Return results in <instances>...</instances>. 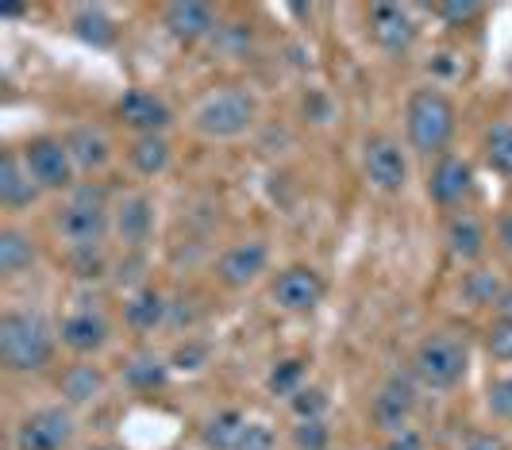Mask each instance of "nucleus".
Returning a JSON list of instances; mask_svg holds the SVG:
<instances>
[{"instance_id": "obj_33", "label": "nucleus", "mask_w": 512, "mask_h": 450, "mask_svg": "<svg viewBox=\"0 0 512 450\" xmlns=\"http://www.w3.org/2000/svg\"><path fill=\"white\" fill-rule=\"evenodd\" d=\"M436 12L451 27H462V24H470V20H474L482 8H478V4H470V0H455V4H436Z\"/></svg>"}, {"instance_id": "obj_17", "label": "nucleus", "mask_w": 512, "mask_h": 450, "mask_svg": "<svg viewBox=\"0 0 512 450\" xmlns=\"http://www.w3.org/2000/svg\"><path fill=\"white\" fill-rule=\"evenodd\" d=\"M58 335L77 354H93V350H101L108 343V324H104L97 312H74V316L62 320Z\"/></svg>"}, {"instance_id": "obj_3", "label": "nucleus", "mask_w": 512, "mask_h": 450, "mask_svg": "<svg viewBox=\"0 0 512 450\" xmlns=\"http://www.w3.org/2000/svg\"><path fill=\"white\" fill-rule=\"evenodd\" d=\"M258 116V104L255 97L247 93V89H216V93H208L201 104H197V112H193V127L205 135V139H235V135H243L247 127L255 124Z\"/></svg>"}, {"instance_id": "obj_26", "label": "nucleus", "mask_w": 512, "mask_h": 450, "mask_svg": "<svg viewBox=\"0 0 512 450\" xmlns=\"http://www.w3.org/2000/svg\"><path fill=\"white\" fill-rule=\"evenodd\" d=\"M74 31L77 39H85L93 47H112V39H116V27L104 16V8H77Z\"/></svg>"}, {"instance_id": "obj_11", "label": "nucleus", "mask_w": 512, "mask_h": 450, "mask_svg": "<svg viewBox=\"0 0 512 450\" xmlns=\"http://www.w3.org/2000/svg\"><path fill=\"white\" fill-rule=\"evenodd\" d=\"M266 258H270V250H266V243H258V239L235 243L231 250H224V258H220V266H216V270H220V281H224L228 289H247V285L266 270Z\"/></svg>"}, {"instance_id": "obj_15", "label": "nucleus", "mask_w": 512, "mask_h": 450, "mask_svg": "<svg viewBox=\"0 0 512 450\" xmlns=\"http://www.w3.org/2000/svg\"><path fill=\"white\" fill-rule=\"evenodd\" d=\"M162 24L170 27V35L181 39V43H197V39H205L208 31L216 27V16H212V8H208V4H197V0H178V4H166Z\"/></svg>"}, {"instance_id": "obj_36", "label": "nucleus", "mask_w": 512, "mask_h": 450, "mask_svg": "<svg viewBox=\"0 0 512 450\" xmlns=\"http://www.w3.org/2000/svg\"><path fill=\"white\" fill-rule=\"evenodd\" d=\"M466 293L478 300V304H497V300H501V293H497V281H493L489 274H474V277H470Z\"/></svg>"}, {"instance_id": "obj_1", "label": "nucleus", "mask_w": 512, "mask_h": 450, "mask_svg": "<svg viewBox=\"0 0 512 450\" xmlns=\"http://www.w3.org/2000/svg\"><path fill=\"white\" fill-rule=\"evenodd\" d=\"M54 335L43 316L31 312H4L0 316V358L12 374H35L51 362Z\"/></svg>"}, {"instance_id": "obj_31", "label": "nucleus", "mask_w": 512, "mask_h": 450, "mask_svg": "<svg viewBox=\"0 0 512 450\" xmlns=\"http://www.w3.org/2000/svg\"><path fill=\"white\" fill-rule=\"evenodd\" d=\"M289 408L297 412V420H324V412H328V397H324L320 389H301V393H293V397H289Z\"/></svg>"}, {"instance_id": "obj_22", "label": "nucleus", "mask_w": 512, "mask_h": 450, "mask_svg": "<svg viewBox=\"0 0 512 450\" xmlns=\"http://www.w3.org/2000/svg\"><path fill=\"white\" fill-rule=\"evenodd\" d=\"M124 320H128L135 331H154V327L166 320V300L154 289H139L135 297H128L124 304Z\"/></svg>"}, {"instance_id": "obj_27", "label": "nucleus", "mask_w": 512, "mask_h": 450, "mask_svg": "<svg viewBox=\"0 0 512 450\" xmlns=\"http://www.w3.org/2000/svg\"><path fill=\"white\" fill-rule=\"evenodd\" d=\"M104 377L97 366H74V370H66L62 377V397L70 400V404H89V400L101 393Z\"/></svg>"}, {"instance_id": "obj_7", "label": "nucleus", "mask_w": 512, "mask_h": 450, "mask_svg": "<svg viewBox=\"0 0 512 450\" xmlns=\"http://www.w3.org/2000/svg\"><path fill=\"white\" fill-rule=\"evenodd\" d=\"M74 439V416L66 408H39L16 427V450H66Z\"/></svg>"}, {"instance_id": "obj_40", "label": "nucleus", "mask_w": 512, "mask_h": 450, "mask_svg": "<svg viewBox=\"0 0 512 450\" xmlns=\"http://www.w3.org/2000/svg\"><path fill=\"white\" fill-rule=\"evenodd\" d=\"M462 450H505V447H501L493 435H478V439H470V443H466Z\"/></svg>"}, {"instance_id": "obj_30", "label": "nucleus", "mask_w": 512, "mask_h": 450, "mask_svg": "<svg viewBox=\"0 0 512 450\" xmlns=\"http://www.w3.org/2000/svg\"><path fill=\"white\" fill-rule=\"evenodd\" d=\"M328 443H332V431L324 420H301L293 427V447L297 450H328Z\"/></svg>"}, {"instance_id": "obj_21", "label": "nucleus", "mask_w": 512, "mask_h": 450, "mask_svg": "<svg viewBox=\"0 0 512 450\" xmlns=\"http://www.w3.org/2000/svg\"><path fill=\"white\" fill-rule=\"evenodd\" d=\"M243 431H247V416L235 412V408H224V412H216L205 424L201 439H205L208 450H235L239 439H243Z\"/></svg>"}, {"instance_id": "obj_38", "label": "nucleus", "mask_w": 512, "mask_h": 450, "mask_svg": "<svg viewBox=\"0 0 512 450\" xmlns=\"http://www.w3.org/2000/svg\"><path fill=\"white\" fill-rule=\"evenodd\" d=\"M205 347H181L178 350V366L181 370H201V362H205Z\"/></svg>"}, {"instance_id": "obj_10", "label": "nucleus", "mask_w": 512, "mask_h": 450, "mask_svg": "<svg viewBox=\"0 0 512 450\" xmlns=\"http://www.w3.org/2000/svg\"><path fill=\"white\" fill-rule=\"evenodd\" d=\"M370 35L385 54H405L416 39V24L401 4H374L370 8Z\"/></svg>"}, {"instance_id": "obj_34", "label": "nucleus", "mask_w": 512, "mask_h": 450, "mask_svg": "<svg viewBox=\"0 0 512 450\" xmlns=\"http://www.w3.org/2000/svg\"><path fill=\"white\" fill-rule=\"evenodd\" d=\"M489 354L497 362H512V324H493V331H489Z\"/></svg>"}, {"instance_id": "obj_14", "label": "nucleus", "mask_w": 512, "mask_h": 450, "mask_svg": "<svg viewBox=\"0 0 512 450\" xmlns=\"http://www.w3.org/2000/svg\"><path fill=\"white\" fill-rule=\"evenodd\" d=\"M470 185H474V170H470V162H466V158H455V154H447V158H439L436 170H432L428 197L447 208V204H459V200L470 193Z\"/></svg>"}, {"instance_id": "obj_6", "label": "nucleus", "mask_w": 512, "mask_h": 450, "mask_svg": "<svg viewBox=\"0 0 512 450\" xmlns=\"http://www.w3.org/2000/svg\"><path fill=\"white\" fill-rule=\"evenodd\" d=\"M362 170L370 177V185L382 189V193H397V189H405V181H409L405 150H401L397 139H389V135L366 139V147H362Z\"/></svg>"}, {"instance_id": "obj_37", "label": "nucleus", "mask_w": 512, "mask_h": 450, "mask_svg": "<svg viewBox=\"0 0 512 450\" xmlns=\"http://www.w3.org/2000/svg\"><path fill=\"white\" fill-rule=\"evenodd\" d=\"M382 450H424V443H420V435L416 431H397V435H389V443H385Z\"/></svg>"}, {"instance_id": "obj_35", "label": "nucleus", "mask_w": 512, "mask_h": 450, "mask_svg": "<svg viewBox=\"0 0 512 450\" xmlns=\"http://www.w3.org/2000/svg\"><path fill=\"white\" fill-rule=\"evenodd\" d=\"M235 450H274V431L266 424H247V431H243V439H239Z\"/></svg>"}, {"instance_id": "obj_5", "label": "nucleus", "mask_w": 512, "mask_h": 450, "mask_svg": "<svg viewBox=\"0 0 512 450\" xmlns=\"http://www.w3.org/2000/svg\"><path fill=\"white\" fill-rule=\"evenodd\" d=\"M466 366H470L466 343L455 335H428L412 358V370L428 389H455L466 377Z\"/></svg>"}, {"instance_id": "obj_12", "label": "nucleus", "mask_w": 512, "mask_h": 450, "mask_svg": "<svg viewBox=\"0 0 512 450\" xmlns=\"http://www.w3.org/2000/svg\"><path fill=\"white\" fill-rule=\"evenodd\" d=\"M116 116H120L128 127H135V131H143V135H158L162 127L170 124V108H166V100L147 93V89H131V93H124L120 104H116Z\"/></svg>"}, {"instance_id": "obj_25", "label": "nucleus", "mask_w": 512, "mask_h": 450, "mask_svg": "<svg viewBox=\"0 0 512 450\" xmlns=\"http://www.w3.org/2000/svg\"><path fill=\"white\" fill-rule=\"evenodd\" d=\"M166 362L162 358H154V354H139V358H131L128 366H124V381H128L131 389H139V393H151V389H162L166 385Z\"/></svg>"}, {"instance_id": "obj_32", "label": "nucleus", "mask_w": 512, "mask_h": 450, "mask_svg": "<svg viewBox=\"0 0 512 450\" xmlns=\"http://www.w3.org/2000/svg\"><path fill=\"white\" fill-rule=\"evenodd\" d=\"M489 412L493 416H501V420H512V377H505V381H497L493 389H489Z\"/></svg>"}, {"instance_id": "obj_42", "label": "nucleus", "mask_w": 512, "mask_h": 450, "mask_svg": "<svg viewBox=\"0 0 512 450\" xmlns=\"http://www.w3.org/2000/svg\"><path fill=\"white\" fill-rule=\"evenodd\" d=\"M93 450H120V447H93Z\"/></svg>"}, {"instance_id": "obj_29", "label": "nucleus", "mask_w": 512, "mask_h": 450, "mask_svg": "<svg viewBox=\"0 0 512 450\" xmlns=\"http://www.w3.org/2000/svg\"><path fill=\"white\" fill-rule=\"evenodd\" d=\"M301 381H305V362L301 358H285L270 370V393L293 397V393H301Z\"/></svg>"}, {"instance_id": "obj_16", "label": "nucleus", "mask_w": 512, "mask_h": 450, "mask_svg": "<svg viewBox=\"0 0 512 450\" xmlns=\"http://www.w3.org/2000/svg\"><path fill=\"white\" fill-rule=\"evenodd\" d=\"M154 231V204L139 193H131L116 204V235L128 243V247H143Z\"/></svg>"}, {"instance_id": "obj_9", "label": "nucleus", "mask_w": 512, "mask_h": 450, "mask_svg": "<svg viewBox=\"0 0 512 450\" xmlns=\"http://www.w3.org/2000/svg\"><path fill=\"white\" fill-rule=\"evenodd\" d=\"M270 297L285 312H312L320 304V297H324V281H320L316 270H308V266H289V270H282V274L274 277Z\"/></svg>"}, {"instance_id": "obj_4", "label": "nucleus", "mask_w": 512, "mask_h": 450, "mask_svg": "<svg viewBox=\"0 0 512 450\" xmlns=\"http://www.w3.org/2000/svg\"><path fill=\"white\" fill-rule=\"evenodd\" d=\"M58 231L74 250H97V243L108 231V204H104L101 189H93V185L74 189L70 204L58 216Z\"/></svg>"}, {"instance_id": "obj_18", "label": "nucleus", "mask_w": 512, "mask_h": 450, "mask_svg": "<svg viewBox=\"0 0 512 450\" xmlns=\"http://www.w3.org/2000/svg\"><path fill=\"white\" fill-rule=\"evenodd\" d=\"M39 193L35 177L27 174V166L16 154H4L0 158V204L4 208H27Z\"/></svg>"}, {"instance_id": "obj_24", "label": "nucleus", "mask_w": 512, "mask_h": 450, "mask_svg": "<svg viewBox=\"0 0 512 450\" xmlns=\"http://www.w3.org/2000/svg\"><path fill=\"white\" fill-rule=\"evenodd\" d=\"M31 262H35V243L24 231H16V227L0 231V274H24Z\"/></svg>"}, {"instance_id": "obj_39", "label": "nucleus", "mask_w": 512, "mask_h": 450, "mask_svg": "<svg viewBox=\"0 0 512 450\" xmlns=\"http://www.w3.org/2000/svg\"><path fill=\"white\" fill-rule=\"evenodd\" d=\"M497 324H512V289H505L497 300Z\"/></svg>"}, {"instance_id": "obj_41", "label": "nucleus", "mask_w": 512, "mask_h": 450, "mask_svg": "<svg viewBox=\"0 0 512 450\" xmlns=\"http://www.w3.org/2000/svg\"><path fill=\"white\" fill-rule=\"evenodd\" d=\"M501 239H505V243H509V250H512V216H505V220H501Z\"/></svg>"}, {"instance_id": "obj_13", "label": "nucleus", "mask_w": 512, "mask_h": 450, "mask_svg": "<svg viewBox=\"0 0 512 450\" xmlns=\"http://www.w3.org/2000/svg\"><path fill=\"white\" fill-rule=\"evenodd\" d=\"M412 404H416V397H412L409 377H389L382 385V393L374 397V420L389 435H397V431H405V424H409Z\"/></svg>"}, {"instance_id": "obj_2", "label": "nucleus", "mask_w": 512, "mask_h": 450, "mask_svg": "<svg viewBox=\"0 0 512 450\" xmlns=\"http://www.w3.org/2000/svg\"><path fill=\"white\" fill-rule=\"evenodd\" d=\"M405 127L420 154H439L455 135V104L439 89H416L405 104Z\"/></svg>"}, {"instance_id": "obj_8", "label": "nucleus", "mask_w": 512, "mask_h": 450, "mask_svg": "<svg viewBox=\"0 0 512 450\" xmlns=\"http://www.w3.org/2000/svg\"><path fill=\"white\" fill-rule=\"evenodd\" d=\"M27 174L35 177L39 189H66L74 181V158L62 139H35L24 154Z\"/></svg>"}, {"instance_id": "obj_28", "label": "nucleus", "mask_w": 512, "mask_h": 450, "mask_svg": "<svg viewBox=\"0 0 512 450\" xmlns=\"http://www.w3.org/2000/svg\"><path fill=\"white\" fill-rule=\"evenodd\" d=\"M486 162L501 177H512V124L509 120H497L486 131Z\"/></svg>"}, {"instance_id": "obj_19", "label": "nucleus", "mask_w": 512, "mask_h": 450, "mask_svg": "<svg viewBox=\"0 0 512 450\" xmlns=\"http://www.w3.org/2000/svg\"><path fill=\"white\" fill-rule=\"evenodd\" d=\"M66 150H70L77 170H85V174L101 170L104 162H108V139H104V131H97V127H74L66 135Z\"/></svg>"}, {"instance_id": "obj_20", "label": "nucleus", "mask_w": 512, "mask_h": 450, "mask_svg": "<svg viewBox=\"0 0 512 450\" xmlns=\"http://www.w3.org/2000/svg\"><path fill=\"white\" fill-rule=\"evenodd\" d=\"M447 247L462 262L482 258V250H486V227L478 224L474 216H466V212L451 216V224H447Z\"/></svg>"}, {"instance_id": "obj_23", "label": "nucleus", "mask_w": 512, "mask_h": 450, "mask_svg": "<svg viewBox=\"0 0 512 450\" xmlns=\"http://www.w3.org/2000/svg\"><path fill=\"white\" fill-rule=\"evenodd\" d=\"M128 158L143 177H154L170 166V143H166L162 135H139V139L131 143Z\"/></svg>"}]
</instances>
